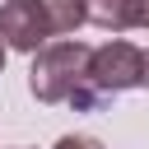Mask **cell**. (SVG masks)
I'll use <instances>...</instances> for the list:
<instances>
[{
  "label": "cell",
  "instance_id": "cell-5",
  "mask_svg": "<svg viewBox=\"0 0 149 149\" xmlns=\"http://www.w3.org/2000/svg\"><path fill=\"white\" fill-rule=\"evenodd\" d=\"M42 19H47V33L51 37H65L84 23V0H37Z\"/></svg>",
  "mask_w": 149,
  "mask_h": 149
},
{
  "label": "cell",
  "instance_id": "cell-8",
  "mask_svg": "<svg viewBox=\"0 0 149 149\" xmlns=\"http://www.w3.org/2000/svg\"><path fill=\"white\" fill-rule=\"evenodd\" d=\"M144 88H149V51H144Z\"/></svg>",
  "mask_w": 149,
  "mask_h": 149
},
{
  "label": "cell",
  "instance_id": "cell-6",
  "mask_svg": "<svg viewBox=\"0 0 149 149\" xmlns=\"http://www.w3.org/2000/svg\"><path fill=\"white\" fill-rule=\"evenodd\" d=\"M56 149H102V144H98L93 135H61Z\"/></svg>",
  "mask_w": 149,
  "mask_h": 149
},
{
  "label": "cell",
  "instance_id": "cell-3",
  "mask_svg": "<svg viewBox=\"0 0 149 149\" xmlns=\"http://www.w3.org/2000/svg\"><path fill=\"white\" fill-rule=\"evenodd\" d=\"M47 19L37 9V0H5L0 5V42L14 51H37L47 47Z\"/></svg>",
  "mask_w": 149,
  "mask_h": 149
},
{
  "label": "cell",
  "instance_id": "cell-9",
  "mask_svg": "<svg viewBox=\"0 0 149 149\" xmlns=\"http://www.w3.org/2000/svg\"><path fill=\"white\" fill-rule=\"evenodd\" d=\"M5 51H9V47H5V42H0V70H5Z\"/></svg>",
  "mask_w": 149,
  "mask_h": 149
},
{
  "label": "cell",
  "instance_id": "cell-4",
  "mask_svg": "<svg viewBox=\"0 0 149 149\" xmlns=\"http://www.w3.org/2000/svg\"><path fill=\"white\" fill-rule=\"evenodd\" d=\"M84 23L126 33V28H135V0H84Z\"/></svg>",
  "mask_w": 149,
  "mask_h": 149
},
{
  "label": "cell",
  "instance_id": "cell-1",
  "mask_svg": "<svg viewBox=\"0 0 149 149\" xmlns=\"http://www.w3.org/2000/svg\"><path fill=\"white\" fill-rule=\"evenodd\" d=\"M88 51L84 42H51L33 51L28 88L37 102H74L84 112L98 107V93L88 88Z\"/></svg>",
  "mask_w": 149,
  "mask_h": 149
},
{
  "label": "cell",
  "instance_id": "cell-2",
  "mask_svg": "<svg viewBox=\"0 0 149 149\" xmlns=\"http://www.w3.org/2000/svg\"><path fill=\"white\" fill-rule=\"evenodd\" d=\"M144 84V51L135 42H107V47H93L88 51V88L102 98L112 93H126V88H140Z\"/></svg>",
  "mask_w": 149,
  "mask_h": 149
},
{
  "label": "cell",
  "instance_id": "cell-7",
  "mask_svg": "<svg viewBox=\"0 0 149 149\" xmlns=\"http://www.w3.org/2000/svg\"><path fill=\"white\" fill-rule=\"evenodd\" d=\"M135 28H149V0H135Z\"/></svg>",
  "mask_w": 149,
  "mask_h": 149
}]
</instances>
